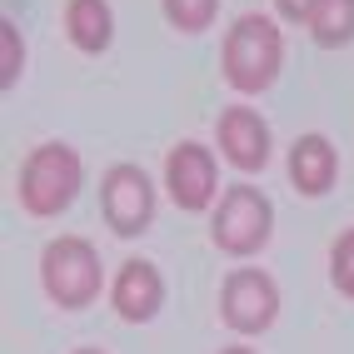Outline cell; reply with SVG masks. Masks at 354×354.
Wrapping results in <instances>:
<instances>
[{
  "label": "cell",
  "instance_id": "obj_1",
  "mask_svg": "<svg viewBox=\"0 0 354 354\" xmlns=\"http://www.w3.org/2000/svg\"><path fill=\"white\" fill-rule=\"evenodd\" d=\"M279 60H285V40L265 15L234 20V30L225 35V80L234 90H265L279 75Z\"/></svg>",
  "mask_w": 354,
  "mask_h": 354
},
{
  "label": "cell",
  "instance_id": "obj_2",
  "mask_svg": "<svg viewBox=\"0 0 354 354\" xmlns=\"http://www.w3.org/2000/svg\"><path fill=\"white\" fill-rule=\"evenodd\" d=\"M80 180H85V170L70 145H40V150H30L26 170H20V200H26L30 215H60L75 200Z\"/></svg>",
  "mask_w": 354,
  "mask_h": 354
},
{
  "label": "cell",
  "instance_id": "obj_3",
  "mask_svg": "<svg viewBox=\"0 0 354 354\" xmlns=\"http://www.w3.org/2000/svg\"><path fill=\"white\" fill-rule=\"evenodd\" d=\"M45 290L65 310H80V304L95 299L100 290V259L80 234H60V240L45 250Z\"/></svg>",
  "mask_w": 354,
  "mask_h": 354
},
{
  "label": "cell",
  "instance_id": "obj_4",
  "mask_svg": "<svg viewBox=\"0 0 354 354\" xmlns=\"http://www.w3.org/2000/svg\"><path fill=\"white\" fill-rule=\"evenodd\" d=\"M265 240H270V200L250 185H234L215 209V245L230 254H254Z\"/></svg>",
  "mask_w": 354,
  "mask_h": 354
},
{
  "label": "cell",
  "instance_id": "obj_5",
  "mask_svg": "<svg viewBox=\"0 0 354 354\" xmlns=\"http://www.w3.org/2000/svg\"><path fill=\"white\" fill-rule=\"evenodd\" d=\"M100 200H105V220H110L115 234H140L155 215V190H150L145 170H135V165H115L105 175Z\"/></svg>",
  "mask_w": 354,
  "mask_h": 354
},
{
  "label": "cell",
  "instance_id": "obj_6",
  "mask_svg": "<svg viewBox=\"0 0 354 354\" xmlns=\"http://www.w3.org/2000/svg\"><path fill=\"white\" fill-rule=\"evenodd\" d=\"M220 310L234 329H245V335H254V329H265L279 310V290L274 279L265 270H240L225 279V295H220Z\"/></svg>",
  "mask_w": 354,
  "mask_h": 354
},
{
  "label": "cell",
  "instance_id": "obj_7",
  "mask_svg": "<svg viewBox=\"0 0 354 354\" xmlns=\"http://www.w3.org/2000/svg\"><path fill=\"white\" fill-rule=\"evenodd\" d=\"M165 185H170L180 209H205L209 195H215V160H209V150L195 145V140H180L170 160H165Z\"/></svg>",
  "mask_w": 354,
  "mask_h": 354
},
{
  "label": "cell",
  "instance_id": "obj_8",
  "mask_svg": "<svg viewBox=\"0 0 354 354\" xmlns=\"http://www.w3.org/2000/svg\"><path fill=\"white\" fill-rule=\"evenodd\" d=\"M220 150L230 155V165H240V170H259V165L270 160V130L259 120L254 110L234 105L220 115Z\"/></svg>",
  "mask_w": 354,
  "mask_h": 354
},
{
  "label": "cell",
  "instance_id": "obj_9",
  "mask_svg": "<svg viewBox=\"0 0 354 354\" xmlns=\"http://www.w3.org/2000/svg\"><path fill=\"white\" fill-rule=\"evenodd\" d=\"M110 299H115V310H120L125 319H150L160 310V299H165L160 270L150 265V259H130V265H120Z\"/></svg>",
  "mask_w": 354,
  "mask_h": 354
},
{
  "label": "cell",
  "instance_id": "obj_10",
  "mask_svg": "<svg viewBox=\"0 0 354 354\" xmlns=\"http://www.w3.org/2000/svg\"><path fill=\"white\" fill-rule=\"evenodd\" d=\"M335 170H339V160H335V145H329L324 135H299L290 145V180H295V190L324 195L329 185H335Z\"/></svg>",
  "mask_w": 354,
  "mask_h": 354
},
{
  "label": "cell",
  "instance_id": "obj_11",
  "mask_svg": "<svg viewBox=\"0 0 354 354\" xmlns=\"http://www.w3.org/2000/svg\"><path fill=\"white\" fill-rule=\"evenodd\" d=\"M65 30H70V40H75L80 50H105L110 30H115L110 6L105 0H70L65 6Z\"/></svg>",
  "mask_w": 354,
  "mask_h": 354
},
{
  "label": "cell",
  "instance_id": "obj_12",
  "mask_svg": "<svg viewBox=\"0 0 354 354\" xmlns=\"http://www.w3.org/2000/svg\"><path fill=\"white\" fill-rule=\"evenodd\" d=\"M310 30L319 45H344L354 35V0H319L310 15Z\"/></svg>",
  "mask_w": 354,
  "mask_h": 354
},
{
  "label": "cell",
  "instance_id": "obj_13",
  "mask_svg": "<svg viewBox=\"0 0 354 354\" xmlns=\"http://www.w3.org/2000/svg\"><path fill=\"white\" fill-rule=\"evenodd\" d=\"M215 6L220 0H165V10L180 30H205L209 20H215Z\"/></svg>",
  "mask_w": 354,
  "mask_h": 354
},
{
  "label": "cell",
  "instance_id": "obj_14",
  "mask_svg": "<svg viewBox=\"0 0 354 354\" xmlns=\"http://www.w3.org/2000/svg\"><path fill=\"white\" fill-rule=\"evenodd\" d=\"M329 274H335V290L354 299V230H344L335 240V254H329Z\"/></svg>",
  "mask_w": 354,
  "mask_h": 354
},
{
  "label": "cell",
  "instance_id": "obj_15",
  "mask_svg": "<svg viewBox=\"0 0 354 354\" xmlns=\"http://www.w3.org/2000/svg\"><path fill=\"white\" fill-rule=\"evenodd\" d=\"M315 6H319V0H279V10H285L290 20H310Z\"/></svg>",
  "mask_w": 354,
  "mask_h": 354
},
{
  "label": "cell",
  "instance_id": "obj_16",
  "mask_svg": "<svg viewBox=\"0 0 354 354\" xmlns=\"http://www.w3.org/2000/svg\"><path fill=\"white\" fill-rule=\"evenodd\" d=\"M225 354H254V349H225Z\"/></svg>",
  "mask_w": 354,
  "mask_h": 354
},
{
  "label": "cell",
  "instance_id": "obj_17",
  "mask_svg": "<svg viewBox=\"0 0 354 354\" xmlns=\"http://www.w3.org/2000/svg\"><path fill=\"white\" fill-rule=\"evenodd\" d=\"M80 354H100V349H80Z\"/></svg>",
  "mask_w": 354,
  "mask_h": 354
}]
</instances>
